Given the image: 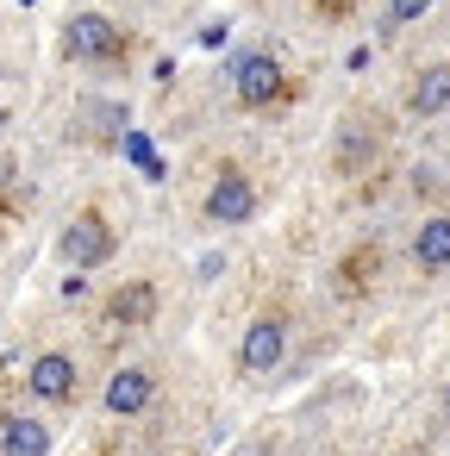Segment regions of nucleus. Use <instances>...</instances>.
<instances>
[{
    "label": "nucleus",
    "mask_w": 450,
    "mask_h": 456,
    "mask_svg": "<svg viewBox=\"0 0 450 456\" xmlns=\"http://www.w3.org/2000/svg\"><path fill=\"white\" fill-rule=\"evenodd\" d=\"M151 400H157V375H151L144 362L113 369V381H107V412H113V419H138Z\"/></svg>",
    "instance_id": "obj_7"
},
{
    "label": "nucleus",
    "mask_w": 450,
    "mask_h": 456,
    "mask_svg": "<svg viewBox=\"0 0 450 456\" xmlns=\"http://www.w3.org/2000/svg\"><path fill=\"white\" fill-rule=\"evenodd\" d=\"M282 362H288V319H282V313H257V319L244 325V338H238V375L263 381V375H275Z\"/></svg>",
    "instance_id": "obj_2"
},
{
    "label": "nucleus",
    "mask_w": 450,
    "mask_h": 456,
    "mask_svg": "<svg viewBox=\"0 0 450 456\" xmlns=\"http://www.w3.org/2000/svg\"><path fill=\"white\" fill-rule=\"evenodd\" d=\"M431 13V0H388V13H381V38H394L400 26H413V20H425Z\"/></svg>",
    "instance_id": "obj_13"
},
{
    "label": "nucleus",
    "mask_w": 450,
    "mask_h": 456,
    "mask_svg": "<svg viewBox=\"0 0 450 456\" xmlns=\"http://www.w3.org/2000/svg\"><path fill=\"white\" fill-rule=\"evenodd\" d=\"M375 151H381V132L369 126V113H350V119L331 132V169H338V175H363V169L375 163Z\"/></svg>",
    "instance_id": "obj_6"
},
{
    "label": "nucleus",
    "mask_w": 450,
    "mask_h": 456,
    "mask_svg": "<svg viewBox=\"0 0 450 456\" xmlns=\"http://www.w3.org/2000/svg\"><path fill=\"white\" fill-rule=\"evenodd\" d=\"M232 94H238V107H250V113L282 107V101L294 94L288 63H282V57H269V51H244V57L232 63Z\"/></svg>",
    "instance_id": "obj_1"
},
{
    "label": "nucleus",
    "mask_w": 450,
    "mask_h": 456,
    "mask_svg": "<svg viewBox=\"0 0 450 456\" xmlns=\"http://www.w3.org/2000/svg\"><path fill=\"white\" fill-rule=\"evenodd\" d=\"M200 213H207L213 225H250V219H257V182H250L238 163H219V175H213Z\"/></svg>",
    "instance_id": "obj_4"
},
{
    "label": "nucleus",
    "mask_w": 450,
    "mask_h": 456,
    "mask_svg": "<svg viewBox=\"0 0 450 456\" xmlns=\"http://www.w3.org/2000/svg\"><path fill=\"white\" fill-rule=\"evenodd\" d=\"M126 51H132V38L107 13H76L63 26V57H76V63H119Z\"/></svg>",
    "instance_id": "obj_3"
},
{
    "label": "nucleus",
    "mask_w": 450,
    "mask_h": 456,
    "mask_svg": "<svg viewBox=\"0 0 450 456\" xmlns=\"http://www.w3.org/2000/svg\"><path fill=\"white\" fill-rule=\"evenodd\" d=\"M413 269L419 275H444L450 269V213H425L413 232Z\"/></svg>",
    "instance_id": "obj_10"
},
{
    "label": "nucleus",
    "mask_w": 450,
    "mask_h": 456,
    "mask_svg": "<svg viewBox=\"0 0 450 456\" xmlns=\"http://www.w3.org/2000/svg\"><path fill=\"white\" fill-rule=\"evenodd\" d=\"M406 113L413 119H444L450 113V63H425L406 88Z\"/></svg>",
    "instance_id": "obj_9"
},
{
    "label": "nucleus",
    "mask_w": 450,
    "mask_h": 456,
    "mask_svg": "<svg viewBox=\"0 0 450 456\" xmlns=\"http://www.w3.org/2000/svg\"><path fill=\"white\" fill-rule=\"evenodd\" d=\"M113 225L101 219V213H76L70 225H63V238H57V256L70 263V269H101L107 256H113Z\"/></svg>",
    "instance_id": "obj_5"
},
{
    "label": "nucleus",
    "mask_w": 450,
    "mask_h": 456,
    "mask_svg": "<svg viewBox=\"0 0 450 456\" xmlns=\"http://www.w3.org/2000/svg\"><path fill=\"white\" fill-rule=\"evenodd\" d=\"M157 306H163L157 281H126V288H113V300H107V325H151Z\"/></svg>",
    "instance_id": "obj_11"
},
{
    "label": "nucleus",
    "mask_w": 450,
    "mask_h": 456,
    "mask_svg": "<svg viewBox=\"0 0 450 456\" xmlns=\"http://www.w3.org/2000/svg\"><path fill=\"white\" fill-rule=\"evenodd\" d=\"M313 7H319V20H350L356 0H313Z\"/></svg>",
    "instance_id": "obj_14"
},
{
    "label": "nucleus",
    "mask_w": 450,
    "mask_h": 456,
    "mask_svg": "<svg viewBox=\"0 0 450 456\" xmlns=\"http://www.w3.org/2000/svg\"><path fill=\"white\" fill-rule=\"evenodd\" d=\"M26 387H32L38 400H51V406L76 400V356H63V350H45V356L26 369Z\"/></svg>",
    "instance_id": "obj_8"
},
{
    "label": "nucleus",
    "mask_w": 450,
    "mask_h": 456,
    "mask_svg": "<svg viewBox=\"0 0 450 456\" xmlns=\"http://www.w3.org/2000/svg\"><path fill=\"white\" fill-rule=\"evenodd\" d=\"M0 450L7 456H51V425L26 412H0Z\"/></svg>",
    "instance_id": "obj_12"
}]
</instances>
